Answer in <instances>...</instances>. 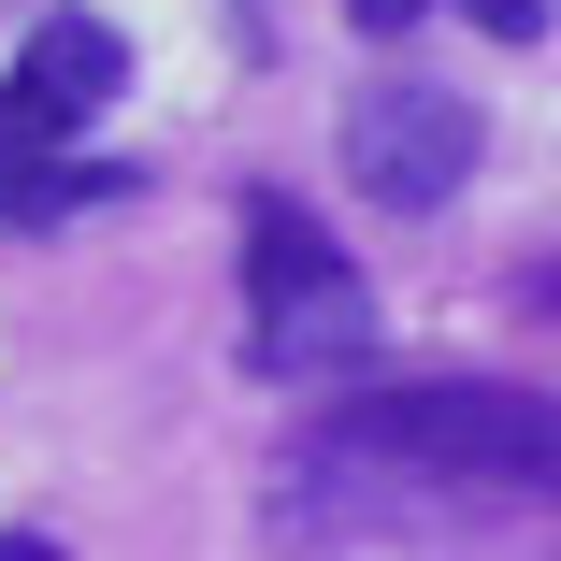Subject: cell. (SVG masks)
Listing matches in <instances>:
<instances>
[{
	"instance_id": "cell-1",
	"label": "cell",
	"mask_w": 561,
	"mask_h": 561,
	"mask_svg": "<svg viewBox=\"0 0 561 561\" xmlns=\"http://www.w3.org/2000/svg\"><path fill=\"white\" fill-rule=\"evenodd\" d=\"M302 476L375 490V504H533V518H561V389H504V375L360 389V403L317 417Z\"/></svg>"
},
{
	"instance_id": "cell-2",
	"label": "cell",
	"mask_w": 561,
	"mask_h": 561,
	"mask_svg": "<svg viewBox=\"0 0 561 561\" xmlns=\"http://www.w3.org/2000/svg\"><path fill=\"white\" fill-rule=\"evenodd\" d=\"M375 346V288L346 260V231L302 187H245V360L260 375H346Z\"/></svg>"
},
{
	"instance_id": "cell-3",
	"label": "cell",
	"mask_w": 561,
	"mask_h": 561,
	"mask_svg": "<svg viewBox=\"0 0 561 561\" xmlns=\"http://www.w3.org/2000/svg\"><path fill=\"white\" fill-rule=\"evenodd\" d=\"M490 159V116H476V87H446V72H375L346 101V187L389 202V216H446L476 187Z\"/></svg>"
},
{
	"instance_id": "cell-4",
	"label": "cell",
	"mask_w": 561,
	"mask_h": 561,
	"mask_svg": "<svg viewBox=\"0 0 561 561\" xmlns=\"http://www.w3.org/2000/svg\"><path fill=\"white\" fill-rule=\"evenodd\" d=\"M130 87V30L87 15V0H58V15L15 44V72H0V130L15 145H87V116H116Z\"/></svg>"
},
{
	"instance_id": "cell-5",
	"label": "cell",
	"mask_w": 561,
	"mask_h": 561,
	"mask_svg": "<svg viewBox=\"0 0 561 561\" xmlns=\"http://www.w3.org/2000/svg\"><path fill=\"white\" fill-rule=\"evenodd\" d=\"M116 187H130L116 159H87V145H15V130H0V231L87 216V202H116Z\"/></svg>"
},
{
	"instance_id": "cell-6",
	"label": "cell",
	"mask_w": 561,
	"mask_h": 561,
	"mask_svg": "<svg viewBox=\"0 0 561 561\" xmlns=\"http://www.w3.org/2000/svg\"><path fill=\"white\" fill-rule=\"evenodd\" d=\"M346 15H360V30L389 44V30H417V15H446V0H346Z\"/></svg>"
}]
</instances>
